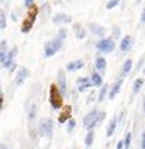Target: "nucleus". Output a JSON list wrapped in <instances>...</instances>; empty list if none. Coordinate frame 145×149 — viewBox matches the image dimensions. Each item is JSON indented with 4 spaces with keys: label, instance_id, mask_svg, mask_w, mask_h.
<instances>
[{
    "label": "nucleus",
    "instance_id": "f257e3e1",
    "mask_svg": "<svg viewBox=\"0 0 145 149\" xmlns=\"http://www.w3.org/2000/svg\"><path fill=\"white\" fill-rule=\"evenodd\" d=\"M37 16H38V8H37L35 5H32L31 8H28L27 18L24 19V22H22V26H21V31H22L24 34H28V32L32 29V26H34V24H35V19H37Z\"/></svg>",
    "mask_w": 145,
    "mask_h": 149
},
{
    "label": "nucleus",
    "instance_id": "f03ea898",
    "mask_svg": "<svg viewBox=\"0 0 145 149\" xmlns=\"http://www.w3.org/2000/svg\"><path fill=\"white\" fill-rule=\"evenodd\" d=\"M50 105L54 108V110H59L63 107V95L60 94L59 88L56 84H51L50 85Z\"/></svg>",
    "mask_w": 145,
    "mask_h": 149
},
{
    "label": "nucleus",
    "instance_id": "7ed1b4c3",
    "mask_svg": "<svg viewBox=\"0 0 145 149\" xmlns=\"http://www.w3.org/2000/svg\"><path fill=\"white\" fill-rule=\"evenodd\" d=\"M40 134L44 136V137H51V133H53V120L51 118H44L41 120L40 123Z\"/></svg>",
    "mask_w": 145,
    "mask_h": 149
},
{
    "label": "nucleus",
    "instance_id": "20e7f679",
    "mask_svg": "<svg viewBox=\"0 0 145 149\" xmlns=\"http://www.w3.org/2000/svg\"><path fill=\"white\" fill-rule=\"evenodd\" d=\"M97 116H98V110H91L85 117H84V126L88 130H92L98 123H97Z\"/></svg>",
    "mask_w": 145,
    "mask_h": 149
},
{
    "label": "nucleus",
    "instance_id": "39448f33",
    "mask_svg": "<svg viewBox=\"0 0 145 149\" xmlns=\"http://www.w3.org/2000/svg\"><path fill=\"white\" fill-rule=\"evenodd\" d=\"M114 47H116V44L111 38H103L97 42V48L103 53H111L114 50Z\"/></svg>",
    "mask_w": 145,
    "mask_h": 149
},
{
    "label": "nucleus",
    "instance_id": "423d86ee",
    "mask_svg": "<svg viewBox=\"0 0 145 149\" xmlns=\"http://www.w3.org/2000/svg\"><path fill=\"white\" fill-rule=\"evenodd\" d=\"M57 88H59V91H60V94L64 97L66 95V91H67V84H66V74H64V72L60 69L59 72H57Z\"/></svg>",
    "mask_w": 145,
    "mask_h": 149
},
{
    "label": "nucleus",
    "instance_id": "0eeeda50",
    "mask_svg": "<svg viewBox=\"0 0 145 149\" xmlns=\"http://www.w3.org/2000/svg\"><path fill=\"white\" fill-rule=\"evenodd\" d=\"M64 38H66V29H64V28H62V29H59L57 35H56V37H54V40L51 41V42H53V45H54V48H56L57 51L62 48Z\"/></svg>",
    "mask_w": 145,
    "mask_h": 149
},
{
    "label": "nucleus",
    "instance_id": "6e6552de",
    "mask_svg": "<svg viewBox=\"0 0 145 149\" xmlns=\"http://www.w3.org/2000/svg\"><path fill=\"white\" fill-rule=\"evenodd\" d=\"M70 116H72V107H70V105H64V107H63V110H62V113L59 114L57 121H59L60 124L67 123V121L70 120Z\"/></svg>",
    "mask_w": 145,
    "mask_h": 149
},
{
    "label": "nucleus",
    "instance_id": "1a4fd4ad",
    "mask_svg": "<svg viewBox=\"0 0 145 149\" xmlns=\"http://www.w3.org/2000/svg\"><path fill=\"white\" fill-rule=\"evenodd\" d=\"M29 76V70L27 69V67H21L19 70H18V74H16V79H15V82H16V85L18 86H21L24 82H25V79Z\"/></svg>",
    "mask_w": 145,
    "mask_h": 149
},
{
    "label": "nucleus",
    "instance_id": "9d476101",
    "mask_svg": "<svg viewBox=\"0 0 145 149\" xmlns=\"http://www.w3.org/2000/svg\"><path fill=\"white\" fill-rule=\"evenodd\" d=\"M76 84H78V91H79V92H85L88 88L92 86L91 79H88V78H79V79L76 81Z\"/></svg>",
    "mask_w": 145,
    "mask_h": 149
},
{
    "label": "nucleus",
    "instance_id": "9b49d317",
    "mask_svg": "<svg viewBox=\"0 0 145 149\" xmlns=\"http://www.w3.org/2000/svg\"><path fill=\"white\" fill-rule=\"evenodd\" d=\"M122 85H123V79H117V81L113 84V86L110 88V92H109V98H110V100H113V98H114V97L120 92Z\"/></svg>",
    "mask_w": 145,
    "mask_h": 149
},
{
    "label": "nucleus",
    "instance_id": "f8f14e48",
    "mask_svg": "<svg viewBox=\"0 0 145 149\" xmlns=\"http://www.w3.org/2000/svg\"><path fill=\"white\" fill-rule=\"evenodd\" d=\"M53 22H54L56 25H60V24H69V22H72V18L67 16V15H64V13H57V15L53 18Z\"/></svg>",
    "mask_w": 145,
    "mask_h": 149
},
{
    "label": "nucleus",
    "instance_id": "ddd939ff",
    "mask_svg": "<svg viewBox=\"0 0 145 149\" xmlns=\"http://www.w3.org/2000/svg\"><path fill=\"white\" fill-rule=\"evenodd\" d=\"M132 44H133V38L130 37V35H126L123 40H122V42H120V51H127V50H130V47H132Z\"/></svg>",
    "mask_w": 145,
    "mask_h": 149
},
{
    "label": "nucleus",
    "instance_id": "4468645a",
    "mask_svg": "<svg viewBox=\"0 0 145 149\" xmlns=\"http://www.w3.org/2000/svg\"><path fill=\"white\" fill-rule=\"evenodd\" d=\"M82 67H84V61H82V60L70 61V63H67V66H66V69H67L69 72H75V70H79V69H82Z\"/></svg>",
    "mask_w": 145,
    "mask_h": 149
},
{
    "label": "nucleus",
    "instance_id": "2eb2a0df",
    "mask_svg": "<svg viewBox=\"0 0 145 149\" xmlns=\"http://www.w3.org/2000/svg\"><path fill=\"white\" fill-rule=\"evenodd\" d=\"M8 42L6 41H2L0 42V63H5V60H6V56H8Z\"/></svg>",
    "mask_w": 145,
    "mask_h": 149
},
{
    "label": "nucleus",
    "instance_id": "dca6fc26",
    "mask_svg": "<svg viewBox=\"0 0 145 149\" xmlns=\"http://www.w3.org/2000/svg\"><path fill=\"white\" fill-rule=\"evenodd\" d=\"M116 126H117V117H113L111 121H110L109 126H107V132H106L107 137H110V136L114 134V132H116Z\"/></svg>",
    "mask_w": 145,
    "mask_h": 149
},
{
    "label": "nucleus",
    "instance_id": "f3484780",
    "mask_svg": "<svg viewBox=\"0 0 145 149\" xmlns=\"http://www.w3.org/2000/svg\"><path fill=\"white\" fill-rule=\"evenodd\" d=\"M56 48H54V45H53V42L50 41V42H47L46 45H44V56L46 57H51V56H54L56 54Z\"/></svg>",
    "mask_w": 145,
    "mask_h": 149
},
{
    "label": "nucleus",
    "instance_id": "a211bd4d",
    "mask_svg": "<svg viewBox=\"0 0 145 149\" xmlns=\"http://www.w3.org/2000/svg\"><path fill=\"white\" fill-rule=\"evenodd\" d=\"M91 84L92 86H101L103 85V78H101V74H98L97 72L91 74Z\"/></svg>",
    "mask_w": 145,
    "mask_h": 149
},
{
    "label": "nucleus",
    "instance_id": "6ab92c4d",
    "mask_svg": "<svg viewBox=\"0 0 145 149\" xmlns=\"http://www.w3.org/2000/svg\"><path fill=\"white\" fill-rule=\"evenodd\" d=\"M74 29H75V34H76V38H78V40H84V38H85L87 32H85V29H84L79 24H75Z\"/></svg>",
    "mask_w": 145,
    "mask_h": 149
},
{
    "label": "nucleus",
    "instance_id": "aec40b11",
    "mask_svg": "<svg viewBox=\"0 0 145 149\" xmlns=\"http://www.w3.org/2000/svg\"><path fill=\"white\" fill-rule=\"evenodd\" d=\"M94 130H88V133H87V136H85V146L87 148H90L91 145H92V142H94Z\"/></svg>",
    "mask_w": 145,
    "mask_h": 149
},
{
    "label": "nucleus",
    "instance_id": "412c9836",
    "mask_svg": "<svg viewBox=\"0 0 145 149\" xmlns=\"http://www.w3.org/2000/svg\"><path fill=\"white\" fill-rule=\"evenodd\" d=\"M106 64H107V61H106L104 57H98V58L95 60V67H97V70H104V69H106Z\"/></svg>",
    "mask_w": 145,
    "mask_h": 149
},
{
    "label": "nucleus",
    "instance_id": "4be33fe9",
    "mask_svg": "<svg viewBox=\"0 0 145 149\" xmlns=\"http://www.w3.org/2000/svg\"><path fill=\"white\" fill-rule=\"evenodd\" d=\"M132 69V60H126L122 66V74H127Z\"/></svg>",
    "mask_w": 145,
    "mask_h": 149
},
{
    "label": "nucleus",
    "instance_id": "5701e85b",
    "mask_svg": "<svg viewBox=\"0 0 145 149\" xmlns=\"http://www.w3.org/2000/svg\"><path fill=\"white\" fill-rule=\"evenodd\" d=\"M142 85H144V79H142V78H138V79L135 81V84H133V94H138V92L141 91Z\"/></svg>",
    "mask_w": 145,
    "mask_h": 149
},
{
    "label": "nucleus",
    "instance_id": "b1692460",
    "mask_svg": "<svg viewBox=\"0 0 145 149\" xmlns=\"http://www.w3.org/2000/svg\"><path fill=\"white\" fill-rule=\"evenodd\" d=\"M107 91H109V86H107V85L101 86V89H100V94H98V102H101V101L104 100V97L107 95Z\"/></svg>",
    "mask_w": 145,
    "mask_h": 149
},
{
    "label": "nucleus",
    "instance_id": "393cba45",
    "mask_svg": "<svg viewBox=\"0 0 145 149\" xmlns=\"http://www.w3.org/2000/svg\"><path fill=\"white\" fill-rule=\"evenodd\" d=\"M123 143H125V149H129L130 148V145H132V133H126V137H125V140H123Z\"/></svg>",
    "mask_w": 145,
    "mask_h": 149
},
{
    "label": "nucleus",
    "instance_id": "a878e982",
    "mask_svg": "<svg viewBox=\"0 0 145 149\" xmlns=\"http://www.w3.org/2000/svg\"><path fill=\"white\" fill-rule=\"evenodd\" d=\"M91 31L94 32V34H98V35H103L104 34V29L101 28V26H97V25H91Z\"/></svg>",
    "mask_w": 145,
    "mask_h": 149
},
{
    "label": "nucleus",
    "instance_id": "bb28decb",
    "mask_svg": "<svg viewBox=\"0 0 145 149\" xmlns=\"http://www.w3.org/2000/svg\"><path fill=\"white\" fill-rule=\"evenodd\" d=\"M6 28V16L3 12H0V29H5Z\"/></svg>",
    "mask_w": 145,
    "mask_h": 149
},
{
    "label": "nucleus",
    "instance_id": "cd10ccee",
    "mask_svg": "<svg viewBox=\"0 0 145 149\" xmlns=\"http://www.w3.org/2000/svg\"><path fill=\"white\" fill-rule=\"evenodd\" d=\"M75 126H76V121H75L74 118H70V120L67 121V127H66V129H67V132L70 133L72 130H74V129H75Z\"/></svg>",
    "mask_w": 145,
    "mask_h": 149
},
{
    "label": "nucleus",
    "instance_id": "c85d7f7f",
    "mask_svg": "<svg viewBox=\"0 0 145 149\" xmlns=\"http://www.w3.org/2000/svg\"><path fill=\"white\" fill-rule=\"evenodd\" d=\"M117 3H119V0H110V2L106 5V8H107V9H113Z\"/></svg>",
    "mask_w": 145,
    "mask_h": 149
},
{
    "label": "nucleus",
    "instance_id": "c756f323",
    "mask_svg": "<svg viewBox=\"0 0 145 149\" xmlns=\"http://www.w3.org/2000/svg\"><path fill=\"white\" fill-rule=\"evenodd\" d=\"M104 117H106V113L104 111H101V113H98V116H97V123L100 124L103 120H104Z\"/></svg>",
    "mask_w": 145,
    "mask_h": 149
},
{
    "label": "nucleus",
    "instance_id": "7c9ffc66",
    "mask_svg": "<svg viewBox=\"0 0 145 149\" xmlns=\"http://www.w3.org/2000/svg\"><path fill=\"white\" fill-rule=\"evenodd\" d=\"M34 2H35V0H24V6L25 8H31L34 5Z\"/></svg>",
    "mask_w": 145,
    "mask_h": 149
},
{
    "label": "nucleus",
    "instance_id": "2f4dec72",
    "mask_svg": "<svg viewBox=\"0 0 145 149\" xmlns=\"http://www.w3.org/2000/svg\"><path fill=\"white\" fill-rule=\"evenodd\" d=\"M141 149H145V130H144L142 137H141Z\"/></svg>",
    "mask_w": 145,
    "mask_h": 149
},
{
    "label": "nucleus",
    "instance_id": "473e14b6",
    "mask_svg": "<svg viewBox=\"0 0 145 149\" xmlns=\"http://www.w3.org/2000/svg\"><path fill=\"white\" fill-rule=\"evenodd\" d=\"M116 149H125V143H123V140H119V142H117Z\"/></svg>",
    "mask_w": 145,
    "mask_h": 149
},
{
    "label": "nucleus",
    "instance_id": "72a5a7b5",
    "mask_svg": "<svg viewBox=\"0 0 145 149\" xmlns=\"http://www.w3.org/2000/svg\"><path fill=\"white\" fill-rule=\"evenodd\" d=\"M34 116H35V105H34V107L31 108V113H29V118H32Z\"/></svg>",
    "mask_w": 145,
    "mask_h": 149
},
{
    "label": "nucleus",
    "instance_id": "f704fd0d",
    "mask_svg": "<svg viewBox=\"0 0 145 149\" xmlns=\"http://www.w3.org/2000/svg\"><path fill=\"white\" fill-rule=\"evenodd\" d=\"M141 21H142V22H145V8H144V10H142V15H141Z\"/></svg>",
    "mask_w": 145,
    "mask_h": 149
},
{
    "label": "nucleus",
    "instance_id": "c9c22d12",
    "mask_svg": "<svg viewBox=\"0 0 145 149\" xmlns=\"http://www.w3.org/2000/svg\"><path fill=\"white\" fill-rule=\"evenodd\" d=\"M2 107H3V95L0 97V110H2Z\"/></svg>",
    "mask_w": 145,
    "mask_h": 149
},
{
    "label": "nucleus",
    "instance_id": "e433bc0d",
    "mask_svg": "<svg viewBox=\"0 0 145 149\" xmlns=\"http://www.w3.org/2000/svg\"><path fill=\"white\" fill-rule=\"evenodd\" d=\"M0 149H9L6 145H0Z\"/></svg>",
    "mask_w": 145,
    "mask_h": 149
},
{
    "label": "nucleus",
    "instance_id": "4c0bfd02",
    "mask_svg": "<svg viewBox=\"0 0 145 149\" xmlns=\"http://www.w3.org/2000/svg\"><path fill=\"white\" fill-rule=\"evenodd\" d=\"M142 108H144V111H145V98H144V102H142Z\"/></svg>",
    "mask_w": 145,
    "mask_h": 149
},
{
    "label": "nucleus",
    "instance_id": "58836bf2",
    "mask_svg": "<svg viewBox=\"0 0 145 149\" xmlns=\"http://www.w3.org/2000/svg\"><path fill=\"white\" fill-rule=\"evenodd\" d=\"M0 97H2V88H0Z\"/></svg>",
    "mask_w": 145,
    "mask_h": 149
},
{
    "label": "nucleus",
    "instance_id": "ea45409f",
    "mask_svg": "<svg viewBox=\"0 0 145 149\" xmlns=\"http://www.w3.org/2000/svg\"><path fill=\"white\" fill-rule=\"evenodd\" d=\"M144 73H145V67H144Z\"/></svg>",
    "mask_w": 145,
    "mask_h": 149
},
{
    "label": "nucleus",
    "instance_id": "a19ab883",
    "mask_svg": "<svg viewBox=\"0 0 145 149\" xmlns=\"http://www.w3.org/2000/svg\"><path fill=\"white\" fill-rule=\"evenodd\" d=\"M138 2H141V0H138Z\"/></svg>",
    "mask_w": 145,
    "mask_h": 149
}]
</instances>
